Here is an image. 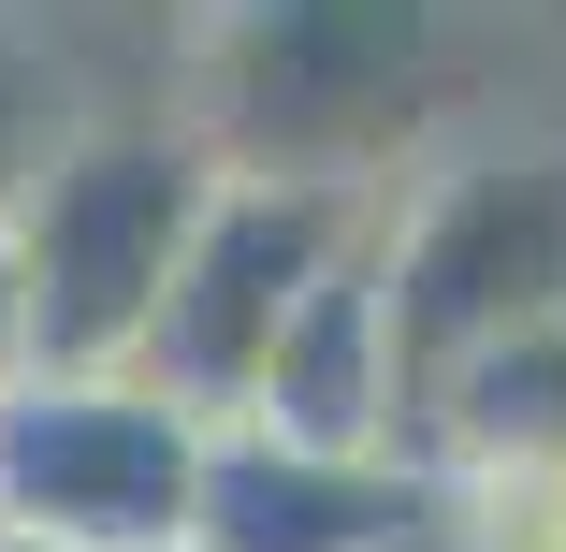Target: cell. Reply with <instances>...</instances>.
Listing matches in <instances>:
<instances>
[{
    "instance_id": "obj_1",
    "label": "cell",
    "mask_w": 566,
    "mask_h": 552,
    "mask_svg": "<svg viewBox=\"0 0 566 552\" xmlns=\"http://www.w3.org/2000/svg\"><path fill=\"white\" fill-rule=\"evenodd\" d=\"M465 30L407 0H276V15H189L175 117L218 175H334L392 189L450 102H465Z\"/></svg>"
},
{
    "instance_id": "obj_2",
    "label": "cell",
    "mask_w": 566,
    "mask_h": 552,
    "mask_svg": "<svg viewBox=\"0 0 566 552\" xmlns=\"http://www.w3.org/2000/svg\"><path fill=\"white\" fill-rule=\"evenodd\" d=\"M218 160L189 146V117H73L15 204H0V248H15V305H30V378H132L146 320L189 262V218H203Z\"/></svg>"
},
{
    "instance_id": "obj_3",
    "label": "cell",
    "mask_w": 566,
    "mask_h": 552,
    "mask_svg": "<svg viewBox=\"0 0 566 552\" xmlns=\"http://www.w3.org/2000/svg\"><path fill=\"white\" fill-rule=\"evenodd\" d=\"M378 305L392 393L421 407L450 364L566 320V132H465L450 117L378 189Z\"/></svg>"
},
{
    "instance_id": "obj_4",
    "label": "cell",
    "mask_w": 566,
    "mask_h": 552,
    "mask_svg": "<svg viewBox=\"0 0 566 552\" xmlns=\"http://www.w3.org/2000/svg\"><path fill=\"white\" fill-rule=\"evenodd\" d=\"M364 218H378V189H334V175H218L203 218H189V262H175L146 350H132V378L175 421H203V436L248 421L276 335L305 320V291L364 248Z\"/></svg>"
},
{
    "instance_id": "obj_5",
    "label": "cell",
    "mask_w": 566,
    "mask_h": 552,
    "mask_svg": "<svg viewBox=\"0 0 566 552\" xmlns=\"http://www.w3.org/2000/svg\"><path fill=\"white\" fill-rule=\"evenodd\" d=\"M203 480V421H175L146 378H30L0 393V523L59 552H175Z\"/></svg>"
},
{
    "instance_id": "obj_6",
    "label": "cell",
    "mask_w": 566,
    "mask_h": 552,
    "mask_svg": "<svg viewBox=\"0 0 566 552\" xmlns=\"http://www.w3.org/2000/svg\"><path fill=\"white\" fill-rule=\"evenodd\" d=\"M233 436V421H218ZM248 436L276 451H334V466H407V393H392V305H378V218L364 248L305 291V320L276 335L262 393H248Z\"/></svg>"
},
{
    "instance_id": "obj_7",
    "label": "cell",
    "mask_w": 566,
    "mask_h": 552,
    "mask_svg": "<svg viewBox=\"0 0 566 552\" xmlns=\"http://www.w3.org/2000/svg\"><path fill=\"white\" fill-rule=\"evenodd\" d=\"M421 509H436L421 466H334V451H276V436L233 421V436H203L175 552H378Z\"/></svg>"
},
{
    "instance_id": "obj_8",
    "label": "cell",
    "mask_w": 566,
    "mask_h": 552,
    "mask_svg": "<svg viewBox=\"0 0 566 552\" xmlns=\"http://www.w3.org/2000/svg\"><path fill=\"white\" fill-rule=\"evenodd\" d=\"M0 393H30V305H15V248H0Z\"/></svg>"
},
{
    "instance_id": "obj_9",
    "label": "cell",
    "mask_w": 566,
    "mask_h": 552,
    "mask_svg": "<svg viewBox=\"0 0 566 552\" xmlns=\"http://www.w3.org/2000/svg\"><path fill=\"white\" fill-rule=\"evenodd\" d=\"M378 552H465V538H450V523H436V509H421V523H392V538H378Z\"/></svg>"
},
{
    "instance_id": "obj_10",
    "label": "cell",
    "mask_w": 566,
    "mask_h": 552,
    "mask_svg": "<svg viewBox=\"0 0 566 552\" xmlns=\"http://www.w3.org/2000/svg\"><path fill=\"white\" fill-rule=\"evenodd\" d=\"M0 552H59V538H30V523H0Z\"/></svg>"
}]
</instances>
